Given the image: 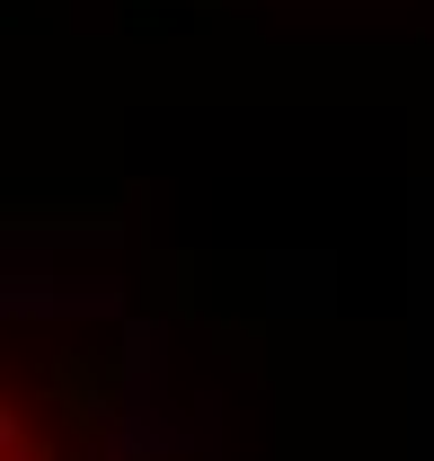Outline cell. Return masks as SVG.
I'll return each instance as SVG.
<instances>
[{"label": "cell", "mask_w": 434, "mask_h": 461, "mask_svg": "<svg viewBox=\"0 0 434 461\" xmlns=\"http://www.w3.org/2000/svg\"><path fill=\"white\" fill-rule=\"evenodd\" d=\"M0 461H71V453H62L54 435H45V426H36L27 408L0 391Z\"/></svg>", "instance_id": "obj_1"}]
</instances>
